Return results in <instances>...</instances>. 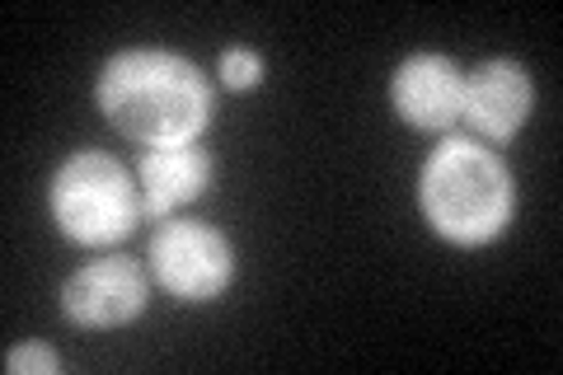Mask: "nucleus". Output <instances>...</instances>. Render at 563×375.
<instances>
[{"label":"nucleus","instance_id":"f257e3e1","mask_svg":"<svg viewBox=\"0 0 563 375\" xmlns=\"http://www.w3.org/2000/svg\"><path fill=\"white\" fill-rule=\"evenodd\" d=\"M99 109L141 146H188L211 122V85L192 62L161 47H132L103 66Z\"/></svg>","mask_w":563,"mask_h":375},{"label":"nucleus","instance_id":"f03ea898","mask_svg":"<svg viewBox=\"0 0 563 375\" xmlns=\"http://www.w3.org/2000/svg\"><path fill=\"white\" fill-rule=\"evenodd\" d=\"M422 217L451 244H488L498 240L517 211L512 174L493 151L470 136H446L422 165Z\"/></svg>","mask_w":563,"mask_h":375},{"label":"nucleus","instance_id":"7ed1b4c3","mask_svg":"<svg viewBox=\"0 0 563 375\" xmlns=\"http://www.w3.org/2000/svg\"><path fill=\"white\" fill-rule=\"evenodd\" d=\"M52 217L76 244H118L141 221V188L113 155L80 151L52 178Z\"/></svg>","mask_w":563,"mask_h":375},{"label":"nucleus","instance_id":"20e7f679","mask_svg":"<svg viewBox=\"0 0 563 375\" xmlns=\"http://www.w3.org/2000/svg\"><path fill=\"white\" fill-rule=\"evenodd\" d=\"M151 267L161 287L179 300H211L231 287L235 254L225 235L207 221H169L151 240Z\"/></svg>","mask_w":563,"mask_h":375},{"label":"nucleus","instance_id":"39448f33","mask_svg":"<svg viewBox=\"0 0 563 375\" xmlns=\"http://www.w3.org/2000/svg\"><path fill=\"white\" fill-rule=\"evenodd\" d=\"M146 277L132 258H99L66 277L62 310L80 329H122L146 310Z\"/></svg>","mask_w":563,"mask_h":375},{"label":"nucleus","instance_id":"423d86ee","mask_svg":"<svg viewBox=\"0 0 563 375\" xmlns=\"http://www.w3.org/2000/svg\"><path fill=\"white\" fill-rule=\"evenodd\" d=\"M395 109L409 128L422 132H442L455 118L465 113V76L451 57H437V52H418L395 70Z\"/></svg>","mask_w":563,"mask_h":375},{"label":"nucleus","instance_id":"0eeeda50","mask_svg":"<svg viewBox=\"0 0 563 375\" xmlns=\"http://www.w3.org/2000/svg\"><path fill=\"white\" fill-rule=\"evenodd\" d=\"M536 89L517 62H484L465 76V113L470 128L488 141H512L531 118Z\"/></svg>","mask_w":563,"mask_h":375},{"label":"nucleus","instance_id":"6e6552de","mask_svg":"<svg viewBox=\"0 0 563 375\" xmlns=\"http://www.w3.org/2000/svg\"><path fill=\"white\" fill-rule=\"evenodd\" d=\"M211 178V159L207 151L188 146H155L141 155L136 165V188H141V217L146 221H169L174 207L192 202Z\"/></svg>","mask_w":563,"mask_h":375},{"label":"nucleus","instance_id":"1a4fd4ad","mask_svg":"<svg viewBox=\"0 0 563 375\" xmlns=\"http://www.w3.org/2000/svg\"><path fill=\"white\" fill-rule=\"evenodd\" d=\"M217 76L231 89H254L263 80V62H258V52H250V47H225Z\"/></svg>","mask_w":563,"mask_h":375},{"label":"nucleus","instance_id":"9d476101","mask_svg":"<svg viewBox=\"0 0 563 375\" xmlns=\"http://www.w3.org/2000/svg\"><path fill=\"white\" fill-rule=\"evenodd\" d=\"M5 371L10 375H57L62 371V356L43 348V343H24V348H14L5 352Z\"/></svg>","mask_w":563,"mask_h":375}]
</instances>
